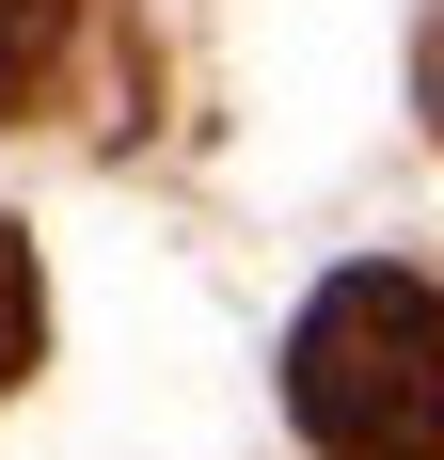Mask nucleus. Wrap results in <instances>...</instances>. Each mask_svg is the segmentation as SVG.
I'll return each mask as SVG.
<instances>
[{
  "instance_id": "obj_2",
  "label": "nucleus",
  "mask_w": 444,
  "mask_h": 460,
  "mask_svg": "<svg viewBox=\"0 0 444 460\" xmlns=\"http://www.w3.org/2000/svg\"><path fill=\"white\" fill-rule=\"evenodd\" d=\"M80 32H95V0H0V128H32L48 95H64Z\"/></svg>"
},
{
  "instance_id": "obj_3",
  "label": "nucleus",
  "mask_w": 444,
  "mask_h": 460,
  "mask_svg": "<svg viewBox=\"0 0 444 460\" xmlns=\"http://www.w3.org/2000/svg\"><path fill=\"white\" fill-rule=\"evenodd\" d=\"M48 349V286H32V238L0 223V397H16V366Z\"/></svg>"
},
{
  "instance_id": "obj_4",
  "label": "nucleus",
  "mask_w": 444,
  "mask_h": 460,
  "mask_svg": "<svg viewBox=\"0 0 444 460\" xmlns=\"http://www.w3.org/2000/svg\"><path fill=\"white\" fill-rule=\"evenodd\" d=\"M413 111H429V143H444V16H429V48H413Z\"/></svg>"
},
{
  "instance_id": "obj_1",
  "label": "nucleus",
  "mask_w": 444,
  "mask_h": 460,
  "mask_svg": "<svg viewBox=\"0 0 444 460\" xmlns=\"http://www.w3.org/2000/svg\"><path fill=\"white\" fill-rule=\"evenodd\" d=\"M286 413L317 460H444V286L333 270L286 333Z\"/></svg>"
}]
</instances>
